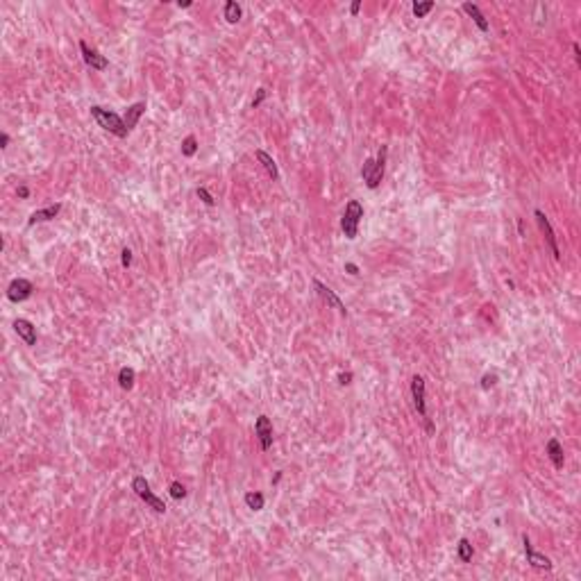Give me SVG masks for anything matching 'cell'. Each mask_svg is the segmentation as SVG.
Here are the masks:
<instances>
[{"instance_id":"cell-1","label":"cell","mask_w":581,"mask_h":581,"mask_svg":"<svg viewBox=\"0 0 581 581\" xmlns=\"http://www.w3.org/2000/svg\"><path fill=\"white\" fill-rule=\"evenodd\" d=\"M91 116L93 118L98 120V125H100L102 130H107V132H111V134H116V137H127L130 134V130L125 127V123H123V118H120L118 114H114V111H109V109H102V107H91Z\"/></svg>"},{"instance_id":"cell-2","label":"cell","mask_w":581,"mask_h":581,"mask_svg":"<svg viewBox=\"0 0 581 581\" xmlns=\"http://www.w3.org/2000/svg\"><path fill=\"white\" fill-rule=\"evenodd\" d=\"M363 218V207L359 200H350L348 207H345V214H343V220H341V227H343V234L352 241L357 238L359 234V220Z\"/></svg>"},{"instance_id":"cell-3","label":"cell","mask_w":581,"mask_h":581,"mask_svg":"<svg viewBox=\"0 0 581 581\" xmlns=\"http://www.w3.org/2000/svg\"><path fill=\"white\" fill-rule=\"evenodd\" d=\"M132 490L139 495V497L143 499V502L148 504V506L152 508V511H157V513H166V504H164V499H159L155 493H152V490H150V484L146 481V477H134V481H132Z\"/></svg>"},{"instance_id":"cell-4","label":"cell","mask_w":581,"mask_h":581,"mask_svg":"<svg viewBox=\"0 0 581 581\" xmlns=\"http://www.w3.org/2000/svg\"><path fill=\"white\" fill-rule=\"evenodd\" d=\"M536 220H538V227H540V232H543L545 241H547L549 250H552L554 259H561V250H558V243H556V234H554V229H552V225H549L547 216H545L540 209H536Z\"/></svg>"},{"instance_id":"cell-5","label":"cell","mask_w":581,"mask_h":581,"mask_svg":"<svg viewBox=\"0 0 581 581\" xmlns=\"http://www.w3.org/2000/svg\"><path fill=\"white\" fill-rule=\"evenodd\" d=\"M32 291H34L32 282L19 277V279H14V282L7 286V298H10L12 302H23V300H28L30 295H32Z\"/></svg>"},{"instance_id":"cell-6","label":"cell","mask_w":581,"mask_h":581,"mask_svg":"<svg viewBox=\"0 0 581 581\" xmlns=\"http://www.w3.org/2000/svg\"><path fill=\"white\" fill-rule=\"evenodd\" d=\"M522 545H525V554H527V561L531 563L534 567H538V570H552V561H549L545 554H540V552H536L534 549V545H531V540H529V536H522Z\"/></svg>"},{"instance_id":"cell-7","label":"cell","mask_w":581,"mask_h":581,"mask_svg":"<svg viewBox=\"0 0 581 581\" xmlns=\"http://www.w3.org/2000/svg\"><path fill=\"white\" fill-rule=\"evenodd\" d=\"M411 395H413V404H416V411L420 413L427 420V404H425V379L420 375H413L411 379Z\"/></svg>"},{"instance_id":"cell-8","label":"cell","mask_w":581,"mask_h":581,"mask_svg":"<svg viewBox=\"0 0 581 581\" xmlns=\"http://www.w3.org/2000/svg\"><path fill=\"white\" fill-rule=\"evenodd\" d=\"M254 431H256V436H259L261 449H270V445H273V422H270V418L268 416L256 418Z\"/></svg>"},{"instance_id":"cell-9","label":"cell","mask_w":581,"mask_h":581,"mask_svg":"<svg viewBox=\"0 0 581 581\" xmlns=\"http://www.w3.org/2000/svg\"><path fill=\"white\" fill-rule=\"evenodd\" d=\"M80 50H82V57H84V61H87V66H91V69H96V71H105L107 69V64H109L107 57L100 55L96 48H89L87 41H80Z\"/></svg>"},{"instance_id":"cell-10","label":"cell","mask_w":581,"mask_h":581,"mask_svg":"<svg viewBox=\"0 0 581 581\" xmlns=\"http://www.w3.org/2000/svg\"><path fill=\"white\" fill-rule=\"evenodd\" d=\"M386 152H389V148L381 146L379 152H377V159H375V166H372V173L370 177H368V188H377L381 184V177H384V168H386Z\"/></svg>"},{"instance_id":"cell-11","label":"cell","mask_w":581,"mask_h":581,"mask_svg":"<svg viewBox=\"0 0 581 581\" xmlns=\"http://www.w3.org/2000/svg\"><path fill=\"white\" fill-rule=\"evenodd\" d=\"M313 286H316L318 295H320V298H322V300H325V302H327V304H330V307H334V309H336V311L345 313V304H343V302H341V298H339V295H336V293H334V291H332V288H330V286H325V284H322V282H320V279H313Z\"/></svg>"},{"instance_id":"cell-12","label":"cell","mask_w":581,"mask_h":581,"mask_svg":"<svg viewBox=\"0 0 581 581\" xmlns=\"http://www.w3.org/2000/svg\"><path fill=\"white\" fill-rule=\"evenodd\" d=\"M14 330L28 345H37V330H34V325L30 320H25V318L14 320Z\"/></svg>"},{"instance_id":"cell-13","label":"cell","mask_w":581,"mask_h":581,"mask_svg":"<svg viewBox=\"0 0 581 581\" xmlns=\"http://www.w3.org/2000/svg\"><path fill=\"white\" fill-rule=\"evenodd\" d=\"M143 111H146V102H134V105L127 107V111H125V116H123V123H125V127H127L130 132L137 127V123H139V118L143 116Z\"/></svg>"},{"instance_id":"cell-14","label":"cell","mask_w":581,"mask_h":581,"mask_svg":"<svg viewBox=\"0 0 581 581\" xmlns=\"http://www.w3.org/2000/svg\"><path fill=\"white\" fill-rule=\"evenodd\" d=\"M59 211H61V205H59V202H57V205L46 207V209H39V211H34V214L28 218V225H37V223H46V220H52V218H57V216H59Z\"/></svg>"},{"instance_id":"cell-15","label":"cell","mask_w":581,"mask_h":581,"mask_svg":"<svg viewBox=\"0 0 581 581\" xmlns=\"http://www.w3.org/2000/svg\"><path fill=\"white\" fill-rule=\"evenodd\" d=\"M463 12H466V14L470 16L472 21H475L477 28H479L481 32H488V21H486V16L479 12V7L472 5V3H466V5H463Z\"/></svg>"},{"instance_id":"cell-16","label":"cell","mask_w":581,"mask_h":581,"mask_svg":"<svg viewBox=\"0 0 581 581\" xmlns=\"http://www.w3.org/2000/svg\"><path fill=\"white\" fill-rule=\"evenodd\" d=\"M547 454H549V459H552L554 468H556V470H561L563 463H565V459H563V447H561V443H558L556 438H552V440L547 443Z\"/></svg>"},{"instance_id":"cell-17","label":"cell","mask_w":581,"mask_h":581,"mask_svg":"<svg viewBox=\"0 0 581 581\" xmlns=\"http://www.w3.org/2000/svg\"><path fill=\"white\" fill-rule=\"evenodd\" d=\"M256 159L264 164V168H266V173L270 175V177L277 182L279 179V170H277V166H275V161H273V157L268 155V152H264V150H256Z\"/></svg>"},{"instance_id":"cell-18","label":"cell","mask_w":581,"mask_h":581,"mask_svg":"<svg viewBox=\"0 0 581 581\" xmlns=\"http://www.w3.org/2000/svg\"><path fill=\"white\" fill-rule=\"evenodd\" d=\"M241 5L238 3H234V0H229V3H225V19H227V23H238L241 21Z\"/></svg>"},{"instance_id":"cell-19","label":"cell","mask_w":581,"mask_h":581,"mask_svg":"<svg viewBox=\"0 0 581 581\" xmlns=\"http://www.w3.org/2000/svg\"><path fill=\"white\" fill-rule=\"evenodd\" d=\"M134 377H137V375H134L132 368H127V366L120 368V372H118V384H120V389H125V391L132 389V386H134Z\"/></svg>"},{"instance_id":"cell-20","label":"cell","mask_w":581,"mask_h":581,"mask_svg":"<svg viewBox=\"0 0 581 581\" xmlns=\"http://www.w3.org/2000/svg\"><path fill=\"white\" fill-rule=\"evenodd\" d=\"M472 545H470V540L468 538H461L459 540V558H461L463 563H470L472 561Z\"/></svg>"},{"instance_id":"cell-21","label":"cell","mask_w":581,"mask_h":581,"mask_svg":"<svg viewBox=\"0 0 581 581\" xmlns=\"http://www.w3.org/2000/svg\"><path fill=\"white\" fill-rule=\"evenodd\" d=\"M264 495L261 493H245V504L247 508H252V511H261L264 508Z\"/></svg>"},{"instance_id":"cell-22","label":"cell","mask_w":581,"mask_h":581,"mask_svg":"<svg viewBox=\"0 0 581 581\" xmlns=\"http://www.w3.org/2000/svg\"><path fill=\"white\" fill-rule=\"evenodd\" d=\"M196 152H198V141H196L193 134H188V137L182 141V155L184 157H193Z\"/></svg>"},{"instance_id":"cell-23","label":"cell","mask_w":581,"mask_h":581,"mask_svg":"<svg viewBox=\"0 0 581 581\" xmlns=\"http://www.w3.org/2000/svg\"><path fill=\"white\" fill-rule=\"evenodd\" d=\"M431 10H434V0H427V3H413V14H416L418 19L427 16Z\"/></svg>"},{"instance_id":"cell-24","label":"cell","mask_w":581,"mask_h":581,"mask_svg":"<svg viewBox=\"0 0 581 581\" xmlns=\"http://www.w3.org/2000/svg\"><path fill=\"white\" fill-rule=\"evenodd\" d=\"M170 497H173V499H184V497H186V488H184L179 481H173V484H170Z\"/></svg>"},{"instance_id":"cell-25","label":"cell","mask_w":581,"mask_h":581,"mask_svg":"<svg viewBox=\"0 0 581 581\" xmlns=\"http://www.w3.org/2000/svg\"><path fill=\"white\" fill-rule=\"evenodd\" d=\"M196 196H198V198H200V200H202V202H205V205H207V207H214V202H216V200H214V198H211V193H209V191H207V188L198 186V188H196Z\"/></svg>"},{"instance_id":"cell-26","label":"cell","mask_w":581,"mask_h":581,"mask_svg":"<svg viewBox=\"0 0 581 581\" xmlns=\"http://www.w3.org/2000/svg\"><path fill=\"white\" fill-rule=\"evenodd\" d=\"M266 93H268V91H266V89H259V91H256L254 100H252V109H254V107H259V105H261V102H264V100H266Z\"/></svg>"},{"instance_id":"cell-27","label":"cell","mask_w":581,"mask_h":581,"mask_svg":"<svg viewBox=\"0 0 581 581\" xmlns=\"http://www.w3.org/2000/svg\"><path fill=\"white\" fill-rule=\"evenodd\" d=\"M120 254H123V256H120V264H123L125 268H127V266L132 264V250H127V247H125V250L120 252Z\"/></svg>"},{"instance_id":"cell-28","label":"cell","mask_w":581,"mask_h":581,"mask_svg":"<svg viewBox=\"0 0 581 581\" xmlns=\"http://www.w3.org/2000/svg\"><path fill=\"white\" fill-rule=\"evenodd\" d=\"M493 384H495V375H484V379H481V389H490Z\"/></svg>"},{"instance_id":"cell-29","label":"cell","mask_w":581,"mask_h":581,"mask_svg":"<svg viewBox=\"0 0 581 581\" xmlns=\"http://www.w3.org/2000/svg\"><path fill=\"white\" fill-rule=\"evenodd\" d=\"M339 381H341V384H350V381H352V372H341Z\"/></svg>"},{"instance_id":"cell-30","label":"cell","mask_w":581,"mask_h":581,"mask_svg":"<svg viewBox=\"0 0 581 581\" xmlns=\"http://www.w3.org/2000/svg\"><path fill=\"white\" fill-rule=\"evenodd\" d=\"M359 10H361V0H354V3H352V7H350V14H352V16H357V14H359Z\"/></svg>"},{"instance_id":"cell-31","label":"cell","mask_w":581,"mask_h":581,"mask_svg":"<svg viewBox=\"0 0 581 581\" xmlns=\"http://www.w3.org/2000/svg\"><path fill=\"white\" fill-rule=\"evenodd\" d=\"M7 146H10V134L3 132L0 134V148H7Z\"/></svg>"},{"instance_id":"cell-32","label":"cell","mask_w":581,"mask_h":581,"mask_svg":"<svg viewBox=\"0 0 581 581\" xmlns=\"http://www.w3.org/2000/svg\"><path fill=\"white\" fill-rule=\"evenodd\" d=\"M345 270H348L350 275H359V268H357V264H345Z\"/></svg>"},{"instance_id":"cell-33","label":"cell","mask_w":581,"mask_h":581,"mask_svg":"<svg viewBox=\"0 0 581 581\" xmlns=\"http://www.w3.org/2000/svg\"><path fill=\"white\" fill-rule=\"evenodd\" d=\"M572 50H574V59H576V64H581V55H579V43H572Z\"/></svg>"},{"instance_id":"cell-34","label":"cell","mask_w":581,"mask_h":581,"mask_svg":"<svg viewBox=\"0 0 581 581\" xmlns=\"http://www.w3.org/2000/svg\"><path fill=\"white\" fill-rule=\"evenodd\" d=\"M30 196V188L28 186H21L19 188V198H28Z\"/></svg>"},{"instance_id":"cell-35","label":"cell","mask_w":581,"mask_h":581,"mask_svg":"<svg viewBox=\"0 0 581 581\" xmlns=\"http://www.w3.org/2000/svg\"><path fill=\"white\" fill-rule=\"evenodd\" d=\"M177 5H179V7H191V0H179Z\"/></svg>"}]
</instances>
